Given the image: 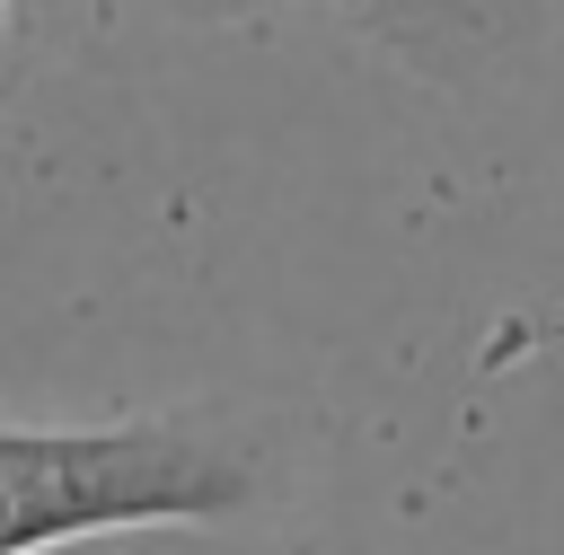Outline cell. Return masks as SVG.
Here are the masks:
<instances>
[{"label": "cell", "mask_w": 564, "mask_h": 555, "mask_svg": "<svg viewBox=\"0 0 564 555\" xmlns=\"http://www.w3.org/2000/svg\"><path fill=\"white\" fill-rule=\"evenodd\" d=\"M264 432L212 405L115 423H0V555H53L141 529H229L264 502Z\"/></svg>", "instance_id": "1"}, {"label": "cell", "mask_w": 564, "mask_h": 555, "mask_svg": "<svg viewBox=\"0 0 564 555\" xmlns=\"http://www.w3.org/2000/svg\"><path fill=\"white\" fill-rule=\"evenodd\" d=\"M335 9L361 44H379L388 62L441 88L502 79L546 35V0H335Z\"/></svg>", "instance_id": "2"}, {"label": "cell", "mask_w": 564, "mask_h": 555, "mask_svg": "<svg viewBox=\"0 0 564 555\" xmlns=\"http://www.w3.org/2000/svg\"><path fill=\"white\" fill-rule=\"evenodd\" d=\"M159 9H176V18H194V26H256V18H273V9H291V0H159Z\"/></svg>", "instance_id": "3"}, {"label": "cell", "mask_w": 564, "mask_h": 555, "mask_svg": "<svg viewBox=\"0 0 564 555\" xmlns=\"http://www.w3.org/2000/svg\"><path fill=\"white\" fill-rule=\"evenodd\" d=\"M9 88H18V26H9V0H0V106H9Z\"/></svg>", "instance_id": "4"}]
</instances>
